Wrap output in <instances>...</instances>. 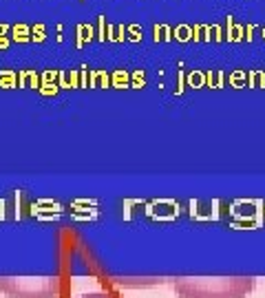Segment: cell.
Instances as JSON below:
<instances>
[{"label":"cell","instance_id":"ba28073f","mask_svg":"<svg viewBox=\"0 0 265 298\" xmlns=\"http://www.w3.org/2000/svg\"><path fill=\"white\" fill-rule=\"evenodd\" d=\"M44 38H46V29H44V25H42V22H36V25L31 27V40L42 42Z\"/></svg>","mask_w":265,"mask_h":298},{"label":"cell","instance_id":"2e32d148","mask_svg":"<svg viewBox=\"0 0 265 298\" xmlns=\"http://www.w3.org/2000/svg\"><path fill=\"white\" fill-rule=\"evenodd\" d=\"M7 46H9V38L7 36H2V33H0V49H7Z\"/></svg>","mask_w":265,"mask_h":298},{"label":"cell","instance_id":"d6986e66","mask_svg":"<svg viewBox=\"0 0 265 298\" xmlns=\"http://www.w3.org/2000/svg\"><path fill=\"white\" fill-rule=\"evenodd\" d=\"M248 33H245V38H248V42L252 40V31H254V25H248V29H245Z\"/></svg>","mask_w":265,"mask_h":298},{"label":"cell","instance_id":"277c9868","mask_svg":"<svg viewBox=\"0 0 265 298\" xmlns=\"http://www.w3.org/2000/svg\"><path fill=\"white\" fill-rule=\"evenodd\" d=\"M93 38H95V29H93L91 25H78V42H75V44L84 46L87 42H91Z\"/></svg>","mask_w":265,"mask_h":298},{"label":"cell","instance_id":"9c48e42d","mask_svg":"<svg viewBox=\"0 0 265 298\" xmlns=\"http://www.w3.org/2000/svg\"><path fill=\"white\" fill-rule=\"evenodd\" d=\"M126 38L132 42H139L141 40V27L139 25H129L126 27Z\"/></svg>","mask_w":265,"mask_h":298},{"label":"cell","instance_id":"7402d4cb","mask_svg":"<svg viewBox=\"0 0 265 298\" xmlns=\"http://www.w3.org/2000/svg\"><path fill=\"white\" fill-rule=\"evenodd\" d=\"M42 91H44V93H53V91H55V86H51V84H46V86L42 88Z\"/></svg>","mask_w":265,"mask_h":298},{"label":"cell","instance_id":"30bf717a","mask_svg":"<svg viewBox=\"0 0 265 298\" xmlns=\"http://www.w3.org/2000/svg\"><path fill=\"white\" fill-rule=\"evenodd\" d=\"M243 38H245V29H243L241 25H234V27H232V33H230L228 38H225V40H230V42H239V40H243Z\"/></svg>","mask_w":265,"mask_h":298},{"label":"cell","instance_id":"ac0fdd59","mask_svg":"<svg viewBox=\"0 0 265 298\" xmlns=\"http://www.w3.org/2000/svg\"><path fill=\"white\" fill-rule=\"evenodd\" d=\"M201 80H203V78H201V75H199V73H192L190 82H192V84H201Z\"/></svg>","mask_w":265,"mask_h":298},{"label":"cell","instance_id":"8992f818","mask_svg":"<svg viewBox=\"0 0 265 298\" xmlns=\"http://www.w3.org/2000/svg\"><path fill=\"white\" fill-rule=\"evenodd\" d=\"M192 38L197 40H212V27H206V25H195L192 27Z\"/></svg>","mask_w":265,"mask_h":298},{"label":"cell","instance_id":"6da1fadb","mask_svg":"<svg viewBox=\"0 0 265 298\" xmlns=\"http://www.w3.org/2000/svg\"><path fill=\"white\" fill-rule=\"evenodd\" d=\"M257 285L252 276H181L175 281L179 298H245Z\"/></svg>","mask_w":265,"mask_h":298},{"label":"cell","instance_id":"8fae6325","mask_svg":"<svg viewBox=\"0 0 265 298\" xmlns=\"http://www.w3.org/2000/svg\"><path fill=\"white\" fill-rule=\"evenodd\" d=\"M106 29H108L106 16H99L97 18V38H99V40H106Z\"/></svg>","mask_w":265,"mask_h":298},{"label":"cell","instance_id":"ffe728a7","mask_svg":"<svg viewBox=\"0 0 265 298\" xmlns=\"http://www.w3.org/2000/svg\"><path fill=\"white\" fill-rule=\"evenodd\" d=\"M75 82V75H71V84H73ZM62 84H64V86H66V84H69V80H66V75H62Z\"/></svg>","mask_w":265,"mask_h":298},{"label":"cell","instance_id":"5bb4252c","mask_svg":"<svg viewBox=\"0 0 265 298\" xmlns=\"http://www.w3.org/2000/svg\"><path fill=\"white\" fill-rule=\"evenodd\" d=\"M212 31H215V40H223V38H225V31L221 29L219 25H215V27H212Z\"/></svg>","mask_w":265,"mask_h":298},{"label":"cell","instance_id":"44dd1931","mask_svg":"<svg viewBox=\"0 0 265 298\" xmlns=\"http://www.w3.org/2000/svg\"><path fill=\"white\" fill-rule=\"evenodd\" d=\"M135 82H137V84H144V75L137 73V75H135Z\"/></svg>","mask_w":265,"mask_h":298},{"label":"cell","instance_id":"5b68a950","mask_svg":"<svg viewBox=\"0 0 265 298\" xmlns=\"http://www.w3.org/2000/svg\"><path fill=\"white\" fill-rule=\"evenodd\" d=\"M173 29L168 25H155V40L157 42H168L173 40Z\"/></svg>","mask_w":265,"mask_h":298},{"label":"cell","instance_id":"7c38bea8","mask_svg":"<svg viewBox=\"0 0 265 298\" xmlns=\"http://www.w3.org/2000/svg\"><path fill=\"white\" fill-rule=\"evenodd\" d=\"M80 298H117V296L108 294V292H93V294H82Z\"/></svg>","mask_w":265,"mask_h":298},{"label":"cell","instance_id":"9a60e30c","mask_svg":"<svg viewBox=\"0 0 265 298\" xmlns=\"http://www.w3.org/2000/svg\"><path fill=\"white\" fill-rule=\"evenodd\" d=\"M124 82H126V73L117 71V73H115V84H124Z\"/></svg>","mask_w":265,"mask_h":298},{"label":"cell","instance_id":"4fadbf2b","mask_svg":"<svg viewBox=\"0 0 265 298\" xmlns=\"http://www.w3.org/2000/svg\"><path fill=\"white\" fill-rule=\"evenodd\" d=\"M124 38H126V27H124V25H120V27L115 29V42H122Z\"/></svg>","mask_w":265,"mask_h":298},{"label":"cell","instance_id":"603a6c76","mask_svg":"<svg viewBox=\"0 0 265 298\" xmlns=\"http://www.w3.org/2000/svg\"><path fill=\"white\" fill-rule=\"evenodd\" d=\"M261 36H263V40H265V27H263V31H261Z\"/></svg>","mask_w":265,"mask_h":298},{"label":"cell","instance_id":"7a4b0ae2","mask_svg":"<svg viewBox=\"0 0 265 298\" xmlns=\"http://www.w3.org/2000/svg\"><path fill=\"white\" fill-rule=\"evenodd\" d=\"M0 294L9 298H58L62 281L58 276H0Z\"/></svg>","mask_w":265,"mask_h":298},{"label":"cell","instance_id":"52a82bcc","mask_svg":"<svg viewBox=\"0 0 265 298\" xmlns=\"http://www.w3.org/2000/svg\"><path fill=\"white\" fill-rule=\"evenodd\" d=\"M173 36L179 42H188L192 40V27L190 25H177V29H173Z\"/></svg>","mask_w":265,"mask_h":298},{"label":"cell","instance_id":"3957f363","mask_svg":"<svg viewBox=\"0 0 265 298\" xmlns=\"http://www.w3.org/2000/svg\"><path fill=\"white\" fill-rule=\"evenodd\" d=\"M11 38L16 42H29L31 40V27L25 25V22H18V25L11 27Z\"/></svg>","mask_w":265,"mask_h":298},{"label":"cell","instance_id":"e0dca14e","mask_svg":"<svg viewBox=\"0 0 265 298\" xmlns=\"http://www.w3.org/2000/svg\"><path fill=\"white\" fill-rule=\"evenodd\" d=\"M2 80H4V84H7V86H11V84H13V75L11 73H2Z\"/></svg>","mask_w":265,"mask_h":298}]
</instances>
